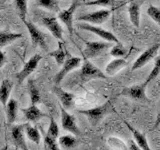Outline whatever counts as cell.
<instances>
[{
	"mask_svg": "<svg viewBox=\"0 0 160 150\" xmlns=\"http://www.w3.org/2000/svg\"><path fill=\"white\" fill-rule=\"evenodd\" d=\"M79 113L85 115L88 118V121L91 126H97L101 122V120L106 117L108 114L116 113L112 104V100H108L100 106L94 107L87 110H78Z\"/></svg>",
	"mask_w": 160,
	"mask_h": 150,
	"instance_id": "1",
	"label": "cell"
},
{
	"mask_svg": "<svg viewBox=\"0 0 160 150\" xmlns=\"http://www.w3.org/2000/svg\"><path fill=\"white\" fill-rule=\"evenodd\" d=\"M37 19H38V22L41 25H43L44 27H46L49 30V32L51 33L55 38L58 40H62V34H63L62 27L60 26V24L57 21V18L55 17L53 14L38 12Z\"/></svg>",
	"mask_w": 160,
	"mask_h": 150,
	"instance_id": "2",
	"label": "cell"
},
{
	"mask_svg": "<svg viewBox=\"0 0 160 150\" xmlns=\"http://www.w3.org/2000/svg\"><path fill=\"white\" fill-rule=\"evenodd\" d=\"M107 76L101 70L90 62L88 58L83 59V64L81 65V70L79 72V78L82 83H87L93 79H105Z\"/></svg>",
	"mask_w": 160,
	"mask_h": 150,
	"instance_id": "3",
	"label": "cell"
},
{
	"mask_svg": "<svg viewBox=\"0 0 160 150\" xmlns=\"http://www.w3.org/2000/svg\"><path fill=\"white\" fill-rule=\"evenodd\" d=\"M146 83H140V84H135L130 87H124L122 91L120 92V95L122 96L129 97L133 100H137V101H144V102H149L150 100L148 99L146 95Z\"/></svg>",
	"mask_w": 160,
	"mask_h": 150,
	"instance_id": "4",
	"label": "cell"
},
{
	"mask_svg": "<svg viewBox=\"0 0 160 150\" xmlns=\"http://www.w3.org/2000/svg\"><path fill=\"white\" fill-rule=\"evenodd\" d=\"M112 47V42L85 41L84 56L86 58H95Z\"/></svg>",
	"mask_w": 160,
	"mask_h": 150,
	"instance_id": "5",
	"label": "cell"
},
{
	"mask_svg": "<svg viewBox=\"0 0 160 150\" xmlns=\"http://www.w3.org/2000/svg\"><path fill=\"white\" fill-rule=\"evenodd\" d=\"M81 62H82V59L80 57H69L65 59L64 63L62 64V68L59 70L53 78L55 85H59L61 83L63 78L66 76L70 71H72V70L76 69L77 67L81 66Z\"/></svg>",
	"mask_w": 160,
	"mask_h": 150,
	"instance_id": "6",
	"label": "cell"
},
{
	"mask_svg": "<svg viewBox=\"0 0 160 150\" xmlns=\"http://www.w3.org/2000/svg\"><path fill=\"white\" fill-rule=\"evenodd\" d=\"M24 24L26 25V27L29 31L30 34V38H31V42L34 47H40L44 49L45 51H48V46L46 44V39L43 32H41L40 30L35 26V25L31 21H26V20H23Z\"/></svg>",
	"mask_w": 160,
	"mask_h": 150,
	"instance_id": "7",
	"label": "cell"
},
{
	"mask_svg": "<svg viewBox=\"0 0 160 150\" xmlns=\"http://www.w3.org/2000/svg\"><path fill=\"white\" fill-rule=\"evenodd\" d=\"M79 6L80 2L78 0H73V2L67 9L60 10L58 12V19L67 27L70 34L73 33V14Z\"/></svg>",
	"mask_w": 160,
	"mask_h": 150,
	"instance_id": "8",
	"label": "cell"
},
{
	"mask_svg": "<svg viewBox=\"0 0 160 150\" xmlns=\"http://www.w3.org/2000/svg\"><path fill=\"white\" fill-rule=\"evenodd\" d=\"M111 13H112V10L102 9V10H98V11L80 15L78 17V20L91 23V24H102L109 19Z\"/></svg>",
	"mask_w": 160,
	"mask_h": 150,
	"instance_id": "9",
	"label": "cell"
},
{
	"mask_svg": "<svg viewBox=\"0 0 160 150\" xmlns=\"http://www.w3.org/2000/svg\"><path fill=\"white\" fill-rule=\"evenodd\" d=\"M42 59V56L40 54H34L32 57H30L29 60L24 64L23 68L16 73V78L19 84H21L25 79H26L30 74H31L35 69L37 68L40 60Z\"/></svg>",
	"mask_w": 160,
	"mask_h": 150,
	"instance_id": "10",
	"label": "cell"
},
{
	"mask_svg": "<svg viewBox=\"0 0 160 150\" xmlns=\"http://www.w3.org/2000/svg\"><path fill=\"white\" fill-rule=\"evenodd\" d=\"M78 27L82 30H86V31H90L94 34H96L97 36L101 37L102 39L105 40V41L112 42V43H119L120 42L117 39V37L115 36L112 32L107 31V30L102 29V28L97 27V26H93V25L89 24V23H81V24L78 25Z\"/></svg>",
	"mask_w": 160,
	"mask_h": 150,
	"instance_id": "11",
	"label": "cell"
},
{
	"mask_svg": "<svg viewBox=\"0 0 160 150\" xmlns=\"http://www.w3.org/2000/svg\"><path fill=\"white\" fill-rule=\"evenodd\" d=\"M60 112H61V125L63 130L69 131L74 135H80V130L76 124V120L73 115L69 114L67 110L63 106H60Z\"/></svg>",
	"mask_w": 160,
	"mask_h": 150,
	"instance_id": "12",
	"label": "cell"
},
{
	"mask_svg": "<svg viewBox=\"0 0 160 150\" xmlns=\"http://www.w3.org/2000/svg\"><path fill=\"white\" fill-rule=\"evenodd\" d=\"M159 48H160V44L157 43V44H154L153 46H151L150 48H148L147 50H145V51L135 60V62L133 63V66L131 68L132 71L143 67L145 64H147L150 61V60L154 59V57L157 55Z\"/></svg>",
	"mask_w": 160,
	"mask_h": 150,
	"instance_id": "13",
	"label": "cell"
},
{
	"mask_svg": "<svg viewBox=\"0 0 160 150\" xmlns=\"http://www.w3.org/2000/svg\"><path fill=\"white\" fill-rule=\"evenodd\" d=\"M53 92L55 93V95L58 97L60 103L62 104V106L65 109H71L74 105V101H75V95L65 91L64 89H62L61 87H59L58 85H55V86L52 88Z\"/></svg>",
	"mask_w": 160,
	"mask_h": 150,
	"instance_id": "14",
	"label": "cell"
},
{
	"mask_svg": "<svg viewBox=\"0 0 160 150\" xmlns=\"http://www.w3.org/2000/svg\"><path fill=\"white\" fill-rule=\"evenodd\" d=\"M24 128H25V124L14 125L11 129V135H12V140L14 142V145L16 146V148L27 150L28 147L24 138Z\"/></svg>",
	"mask_w": 160,
	"mask_h": 150,
	"instance_id": "15",
	"label": "cell"
},
{
	"mask_svg": "<svg viewBox=\"0 0 160 150\" xmlns=\"http://www.w3.org/2000/svg\"><path fill=\"white\" fill-rule=\"evenodd\" d=\"M123 122L127 126V128L130 130V132L132 133L133 138L135 140V142H136L137 145L139 146V148L142 149V150H149L150 147L148 145V142H147V139H146V136H145V134L141 133L140 131H138L137 129H135L134 127H132L131 125L128 123V121H126V120H123Z\"/></svg>",
	"mask_w": 160,
	"mask_h": 150,
	"instance_id": "16",
	"label": "cell"
},
{
	"mask_svg": "<svg viewBox=\"0 0 160 150\" xmlns=\"http://www.w3.org/2000/svg\"><path fill=\"white\" fill-rule=\"evenodd\" d=\"M21 111L23 112L25 118L30 122H38L40 119H42L43 117H46V114L43 113L37 106H35L34 104H32L31 106H29L27 108H22Z\"/></svg>",
	"mask_w": 160,
	"mask_h": 150,
	"instance_id": "17",
	"label": "cell"
},
{
	"mask_svg": "<svg viewBox=\"0 0 160 150\" xmlns=\"http://www.w3.org/2000/svg\"><path fill=\"white\" fill-rule=\"evenodd\" d=\"M140 5L141 2L137 0H131L129 4L128 12H129V18L131 23L135 27L138 28L140 25Z\"/></svg>",
	"mask_w": 160,
	"mask_h": 150,
	"instance_id": "18",
	"label": "cell"
},
{
	"mask_svg": "<svg viewBox=\"0 0 160 150\" xmlns=\"http://www.w3.org/2000/svg\"><path fill=\"white\" fill-rule=\"evenodd\" d=\"M127 65H128V62L126 61V60L123 59L122 57H117L107 64L106 69H105V72H106V74L109 75V76H113V75H115L117 72H119L121 69L126 67Z\"/></svg>",
	"mask_w": 160,
	"mask_h": 150,
	"instance_id": "19",
	"label": "cell"
},
{
	"mask_svg": "<svg viewBox=\"0 0 160 150\" xmlns=\"http://www.w3.org/2000/svg\"><path fill=\"white\" fill-rule=\"evenodd\" d=\"M5 111H6V118L8 125H11L17 118L18 112V102L14 98L8 99V101L5 105Z\"/></svg>",
	"mask_w": 160,
	"mask_h": 150,
	"instance_id": "20",
	"label": "cell"
},
{
	"mask_svg": "<svg viewBox=\"0 0 160 150\" xmlns=\"http://www.w3.org/2000/svg\"><path fill=\"white\" fill-rule=\"evenodd\" d=\"M12 89H13V83L9 79H4L1 82V84H0V102L3 104L4 107L8 101Z\"/></svg>",
	"mask_w": 160,
	"mask_h": 150,
	"instance_id": "21",
	"label": "cell"
},
{
	"mask_svg": "<svg viewBox=\"0 0 160 150\" xmlns=\"http://www.w3.org/2000/svg\"><path fill=\"white\" fill-rule=\"evenodd\" d=\"M21 37H23V35L21 33L11 32V31H9V30L0 31V47L6 46V45L12 43L16 39H19Z\"/></svg>",
	"mask_w": 160,
	"mask_h": 150,
	"instance_id": "22",
	"label": "cell"
},
{
	"mask_svg": "<svg viewBox=\"0 0 160 150\" xmlns=\"http://www.w3.org/2000/svg\"><path fill=\"white\" fill-rule=\"evenodd\" d=\"M27 88H28V93H29V96H30V100H31V103L36 105L37 103L40 102L41 96H40V92H39V89L37 87V85L33 79L28 80Z\"/></svg>",
	"mask_w": 160,
	"mask_h": 150,
	"instance_id": "23",
	"label": "cell"
},
{
	"mask_svg": "<svg viewBox=\"0 0 160 150\" xmlns=\"http://www.w3.org/2000/svg\"><path fill=\"white\" fill-rule=\"evenodd\" d=\"M35 6L41 7L49 10V11L57 12V13L61 10L58 0H37L36 3H35Z\"/></svg>",
	"mask_w": 160,
	"mask_h": 150,
	"instance_id": "24",
	"label": "cell"
},
{
	"mask_svg": "<svg viewBox=\"0 0 160 150\" xmlns=\"http://www.w3.org/2000/svg\"><path fill=\"white\" fill-rule=\"evenodd\" d=\"M58 144L63 149H73L77 145V139L73 135H62L58 138Z\"/></svg>",
	"mask_w": 160,
	"mask_h": 150,
	"instance_id": "25",
	"label": "cell"
},
{
	"mask_svg": "<svg viewBox=\"0 0 160 150\" xmlns=\"http://www.w3.org/2000/svg\"><path fill=\"white\" fill-rule=\"evenodd\" d=\"M25 134L29 140H31L32 142H34L35 144L39 145L40 141H41V135L39 133V130L36 127L30 126L29 124H25Z\"/></svg>",
	"mask_w": 160,
	"mask_h": 150,
	"instance_id": "26",
	"label": "cell"
},
{
	"mask_svg": "<svg viewBox=\"0 0 160 150\" xmlns=\"http://www.w3.org/2000/svg\"><path fill=\"white\" fill-rule=\"evenodd\" d=\"M49 55L55 59V61H56V63L58 65H62L65 61V59H66V51H65L63 43L59 42L58 49L55 50V51H53V52H50Z\"/></svg>",
	"mask_w": 160,
	"mask_h": 150,
	"instance_id": "27",
	"label": "cell"
},
{
	"mask_svg": "<svg viewBox=\"0 0 160 150\" xmlns=\"http://www.w3.org/2000/svg\"><path fill=\"white\" fill-rule=\"evenodd\" d=\"M159 74H160V56H155L154 57V66L151 70V72H150V74L148 75L145 83L148 85V83L151 82L152 80H154Z\"/></svg>",
	"mask_w": 160,
	"mask_h": 150,
	"instance_id": "28",
	"label": "cell"
},
{
	"mask_svg": "<svg viewBox=\"0 0 160 150\" xmlns=\"http://www.w3.org/2000/svg\"><path fill=\"white\" fill-rule=\"evenodd\" d=\"M107 143L110 146V148H112V149H117V150H120V149L126 150V149H128L127 145L118 137H114V136L109 137L108 140H107Z\"/></svg>",
	"mask_w": 160,
	"mask_h": 150,
	"instance_id": "29",
	"label": "cell"
},
{
	"mask_svg": "<svg viewBox=\"0 0 160 150\" xmlns=\"http://www.w3.org/2000/svg\"><path fill=\"white\" fill-rule=\"evenodd\" d=\"M15 1V6L18 11V14L21 20H25L27 15V0H14Z\"/></svg>",
	"mask_w": 160,
	"mask_h": 150,
	"instance_id": "30",
	"label": "cell"
},
{
	"mask_svg": "<svg viewBox=\"0 0 160 150\" xmlns=\"http://www.w3.org/2000/svg\"><path fill=\"white\" fill-rule=\"evenodd\" d=\"M127 54V49L125 48L123 45L121 44V42L119 43H115L114 46L111 47V50H110V55L113 57H124L125 55Z\"/></svg>",
	"mask_w": 160,
	"mask_h": 150,
	"instance_id": "31",
	"label": "cell"
},
{
	"mask_svg": "<svg viewBox=\"0 0 160 150\" xmlns=\"http://www.w3.org/2000/svg\"><path fill=\"white\" fill-rule=\"evenodd\" d=\"M46 135L48 137L54 138V139H57L59 136V127H58L56 121H55L52 116L50 117V124H49Z\"/></svg>",
	"mask_w": 160,
	"mask_h": 150,
	"instance_id": "32",
	"label": "cell"
},
{
	"mask_svg": "<svg viewBox=\"0 0 160 150\" xmlns=\"http://www.w3.org/2000/svg\"><path fill=\"white\" fill-rule=\"evenodd\" d=\"M116 0H92V1L85 2V5L88 6H102V7H113Z\"/></svg>",
	"mask_w": 160,
	"mask_h": 150,
	"instance_id": "33",
	"label": "cell"
},
{
	"mask_svg": "<svg viewBox=\"0 0 160 150\" xmlns=\"http://www.w3.org/2000/svg\"><path fill=\"white\" fill-rule=\"evenodd\" d=\"M43 140H44V146L46 149H49V150H59L60 149L59 144L57 142V139L50 138L46 134H44Z\"/></svg>",
	"mask_w": 160,
	"mask_h": 150,
	"instance_id": "34",
	"label": "cell"
},
{
	"mask_svg": "<svg viewBox=\"0 0 160 150\" xmlns=\"http://www.w3.org/2000/svg\"><path fill=\"white\" fill-rule=\"evenodd\" d=\"M147 14L152 18L153 21H155L160 26V8L150 5L147 9Z\"/></svg>",
	"mask_w": 160,
	"mask_h": 150,
	"instance_id": "35",
	"label": "cell"
},
{
	"mask_svg": "<svg viewBox=\"0 0 160 150\" xmlns=\"http://www.w3.org/2000/svg\"><path fill=\"white\" fill-rule=\"evenodd\" d=\"M6 61H7L6 55H5V53L3 51H1V50H0V69L3 67V65L6 63Z\"/></svg>",
	"mask_w": 160,
	"mask_h": 150,
	"instance_id": "36",
	"label": "cell"
},
{
	"mask_svg": "<svg viewBox=\"0 0 160 150\" xmlns=\"http://www.w3.org/2000/svg\"><path fill=\"white\" fill-rule=\"evenodd\" d=\"M127 148H128V149H132V150H139V149H140L139 146L137 145V143L135 142V140H134V141H133V140H130Z\"/></svg>",
	"mask_w": 160,
	"mask_h": 150,
	"instance_id": "37",
	"label": "cell"
},
{
	"mask_svg": "<svg viewBox=\"0 0 160 150\" xmlns=\"http://www.w3.org/2000/svg\"><path fill=\"white\" fill-rule=\"evenodd\" d=\"M160 125V111L158 112V114H157V117H156V121H155V123H154V126H153V129H155V128H157L158 126Z\"/></svg>",
	"mask_w": 160,
	"mask_h": 150,
	"instance_id": "38",
	"label": "cell"
},
{
	"mask_svg": "<svg viewBox=\"0 0 160 150\" xmlns=\"http://www.w3.org/2000/svg\"><path fill=\"white\" fill-rule=\"evenodd\" d=\"M3 9V6H1V5H0V10H2Z\"/></svg>",
	"mask_w": 160,
	"mask_h": 150,
	"instance_id": "39",
	"label": "cell"
}]
</instances>
